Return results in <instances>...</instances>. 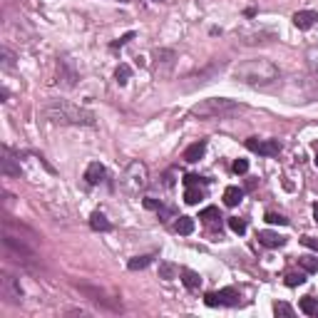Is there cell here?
I'll return each instance as SVG.
<instances>
[{"instance_id":"cell-36","label":"cell","mask_w":318,"mask_h":318,"mask_svg":"<svg viewBox=\"0 0 318 318\" xmlns=\"http://www.w3.org/2000/svg\"><path fill=\"white\" fill-rule=\"evenodd\" d=\"M199 179H202V177H197V174H187L184 184H187V187H197V184H199Z\"/></svg>"},{"instance_id":"cell-1","label":"cell","mask_w":318,"mask_h":318,"mask_svg":"<svg viewBox=\"0 0 318 318\" xmlns=\"http://www.w3.org/2000/svg\"><path fill=\"white\" fill-rule=\"evenodd\" d=\"M234 80H239L244 85H251V87H266V85L279 80V67L266 57L246 60V62L234 67Z\"/></svg>"},{"instance_id":"cell-8","label":"cell","mask_w":318,"mask_h":318,"mask_svg":"<svg viewBox=\"0 0 318 318\" xmlns=\"http://www.w3.org/2000/svg\"><path fill=\"white\" fill-rule=\"evenodd\" d=\"M0 294H2V299H7L10 304H20L22 301V289H20V284L12 279V276H2V284H0Z\"/></svg>"},{"instance_id":"cell-29","label":"cell","mask_w":318,"mask_h":318,"mask_svg":"<svg viewBox=\"0 0 318 318\" xmlns=\"http://www.w3.org/2000/svg\"><path fill=\"white\" fill-rule=\"evenodd\" d=\"M274 314H276V316H294V309H291L289 304L279 301V304H274Z\"/></svg>"},{"instance_id":"cell-14","label":"cell","mask_w":318,"mask_h":318,"mask_svg":"<svg viewBox=\"0 0 318 318\" xmlns=\"http://www.w3.org/2000/svg\"><path fill=\"white\" fill-rule=\"evenodd\" d=\"M204 152H207V142H194L184 149V159L187 162H199L204 157Z\"/></svg>"},{"instance_id":"cell-10","label":"cell","mask_w":318,"mask_h":318,"mask_svg":"<svg viewBox=\"0 0 318 318\" xmlns=\"http://www.w3.org/2000/svg\"><path fill=\"white\" fill-rule=\"evenodd\" d=\"M316 22H318L316 10H299V12H294V25H296L299 30H309V27H314Z\"/></svg>"},{"instance_id":"cell-18","label":"cell","mask_w":318,"mask_h":318,"mask_svg":"<svg viewBox=\"0 0 318 318\" xmlns=\"http://www.w3.org/2000/svg\"><path fill=\"white\" fill-rule=\"evenodd\" d=\"M301 311H304L306 316L318 318V299H314V296H304V299H301Z\"/></svg>"},{"instance_id":"cell-31","label":"cell","mask_w":318,"mask_h":318,"mask_svg":"<svg viewBox=\"0 0 318 318\" xmlns=\"http://www.w3.org/2000/svg\"><path fill=\"white\" fill-rule=\"evenodd\" d=\"M132 37H134V32H132V30H129V32H124V35H122L119 40H114V42H112V50H117V47H122V45H127V42H129Z\"/></svg>"},{"instance_id":"cell-19","label":"cell","mask_w":318,"mask_h":318,"mask_svg":"<svg viewBox=\"0 0 318 318\" xmlns=\"http://www.w3.org/2000/svg\"><path fill=\"white\" fill-rule=\"evenodd\" d=\"M152 259H154L152 254H147V256H134V259H129L127 266H129V271H142V269H147V266L152 264Z\"/></svg>"},{"instance_id":"cell-35","label":"cell","mask_w":318,"mask_h":318,"mask_svg":"<svg viewBox=\"0 0 318 318\" xmlns=\"http://www.w3.org/2000/svg\"><path fill=\"white\" fill-rule=\"evenodd\" d=\"M144 207H147V209H152V212H159L162 202H157V199H152V197H149V199H144Z\"/></svg>"},{"instance_id":"cell-9","label":"cell","mask_w":318,"mask_h":318,"mask_svg":"<svg viewBox=\"0 0 318 318\" xmlns=\"http://www.w3.org/2000/svg\"><path fill=\"white\" fill-rule=\"evenodd\" d=\"M75 82H77V72L67 65V60H60V62H57V85H62V87H75Z\"/></svg>"},{"instance_id":"cell-17","label":"cell","mask_w":318,"mask_h":318,"mask_svg":"<svg viewBox=\"0 0 318 318\" xmlns=\"http://www.w3.org/2000/svg\"><path fill=\"white\" fill-rule=\"evenodd\" d=\"M90 226H92L95 231H109V229H112V224L107 221V216L100 214V212H95V214L90 216Z\"/></svg>"},{"instance_id":"cell-32","label":"cell","mask_w":318,"mask_h":318,"mask_svg":"<svg viewBox=\"0 0 318 318\" xmlns=\"http://www.w3.org/2000/svg\"><path fill=\"white\" fill-rule=\"evenodd\" d=\"M234 172H236V174H246V172H249V162H246V159H236V162H234Z\"/></svg>"},{"instance_id":"cell-27","label":"cell","mask_w":318,"mask_h":318,"mask_svg":"<svg viewBox=\"0 0 318 318\" xmlns=\"http://www.w3.org/2000/svg\"><path fill=\"white\" fill-rule=\"evenodd\" d=\"M199 219H204V221H216V219H221V216H219V209H216V207H207V209H202Z\"/></svg>"},{"instance_id":"cell-4","label":"cell","mask_w":318,"mask_h":318,"mask_svg":"<svg viewBox=\"0 0 318 318\" xmlns=\"http://www.w3.org/2000/svg\"><path fill=\"white\" fill-rule=\"evenodd\" d=\"M149 184V172H147V164L134 159L127 164L124 174H122V189L129 194V197H137L139 192H144Z\"/></svg>"},{"instance_id":"cell-37","label":"cell","mask_w":318,"mask_h":318,"mask_svg":"<svg viewBox=\"0 0 318 318\" xmlns=\"http://www.w3.org/2000/svg\"><path fill=\"white\" fill-rule=\"evenodd\" d=\"M314 221H316V224H318V204H316V207H314Z\"/></svg>"},{"instance_id":"cell-3","label":"cell","mask_w":318,"mask_h":318,"mask_svg":"<svg viewBox=\"0 0 318 318\" xmlns=\"http://www.w3.org/2000/svg\"><path fill=\"white\" fill-rule=\"evenodd\" d=\"M236 109H241V105L236 100H229V97H207V100L197 102L189 109V114L197 117V119H221V117H226V114H231Z\"/></svg>"},{"instance_id":"cell-25","label":"cell","mask_w":318,"mask_h":318,"mask_svg":"<svg viewBox=\"0 0 318 318\" xmlns=\"http://www.w3.org/2000/svg\"><path fill=\"white\" fill-rule=\"evenodd\" d=\"M306 62H309V67H311V72L318 77V47H311L309 52H306Z\"/></svg>"},{"instance_id":"cell-11","label":"cell","mask_w":318,"mask_h":318,"mask_svg":"<svg viewBox=\"0 0 318 318\" xmlns=\"http://www.w3.org/2000/svg\"><path fill=\"white\" fill-rule=\"evenodd\" d=\"M259 244H264L266 249H279L286 244V236H281L276 231H259Z\"/></svg>"},{"instance_id":"cell-6","label":"cell","mask_w":318,"mask_h":318,"mask_svg":"<svg viewBox=\"0 0 318 318\" xmlns=\"http://www.w3.org/2000/svg\"><path fill=\"white\" fill-rule=\"evenodd\" d=\"M239 301H241V296H239L236 289H221V291H212V294L204 296V304L212 306V309H216V306H239Z\"/></svg>"},{"instance_id":"cell-15","label":"cell","mask_w":318,"mask_h":318,"mask_svg":"<svg viewBox=\"0 0 318 318\" xmlns=\"http://www.w3.org/2000/svg\"><path fill=\"white\" fill-rule=\"evenodd\" d=\"M241 199H244V189H239V187L224 189V204L226 207H236V204H241Z\"/></svg>"},{"instance_id":"cell-7","label":"cell","mask_w":318,"mask_h":318,"mask_svg":"<svg viewBox=\"0 0 318 318\" xmlns=\"http://www.w3.org/2000/svg\"><path fill=\"white\" fill-rule=\"evenodd\" d=\"M246 149H251V152H256V154H264V157H279L281 144H279V139H259V137H249V139H246Z\"/></svg>"},{"instance_id":"cell-34","label":"cell","mask_w":318,"mask_h":318,"mask_svg":"<svg viewBox=\"0 0 318 318\" xmlns=\"http://www.w3.org/2000/svg\"><path fill=\"white\" fill-rule=\"evenodd\" d=\"M301 244H304V246H309V249H314V251H318V239H314V236H304V239H301Z\"/></svg>"},{"instance_id":"cell-12","label":"cell","mask_w":318,"mask_h":318,"mask_svg":"<svg viewBox=\"0 0 318 318\" xmlns=\"http://www.w3.org/2000/svg\"><path fill=\"white\" fill-rule=\"evenodd\" d=\"M0 162H2V174H5V177H20V167H17L15 159L10 157V149H7V147L2 149V159H0Z\"/></svg>"},{"instance_id":"cell-38","label":"cell","mask_w":318,"mask_h":318,"mask_svg":"<svg viewBox=\"0 0 318 318\" xmlns=\"http://www.w3.org/2000/svg\"><path fill=\"white\" fill-rule=\"evenodd\" d=\"M314 162H316V167H318V154H316V159H314Z\"/></svg>"},{"instance_id":"cell-13","label":"cell","mask_w":318,"mask_h":318,"mask_svg":"<svg viewBox=\"0 0 318 318\" xmlns=\"http://www.w3.org/2000/svg\"><path fill=\"white\" fill-rule=\"evenodd\" d=\"M85 179H87V184H100V182H105V167H102L100 162H92V164L87 167V172H85Z\"/></svg>"},{"instance_id":"cell-22","label":"cell","mask_w":318,"mask_h":318,"mask_svg":"<svg viewBox=\"0 0 318 318\" xmlns=\"http://www.w3.org/2000/svg\"><path fill=\"white\" fill-rule=\"evenodd\" d=\"M202 199H204V192H202V189L187 187V192H184V202H187V204H199Z\"/></svg>"},{"instance_id":"cell-2","label":"cell","mask_w":318,"mask_h":318,"mask_svg":"<svg viewBox=\"0 0 318 318\" xmlns=\"http://www.w3.org/2000/svg\"><path fill=\"white\" fill-rule=\"evenodd\" d=\"M42 114L55 124H75V127H95L97 124V119L90 109H82V107L62 102V100H50L42 107Z\"/></svg>"},{"instance_id":"cell-30","label":"cell","mask_w":318,"mask_h":318,"mask_svg":"<svg viewBox=\"0 0 318 318\" xmlns=\"http://www.w3.org/2000/svg\"><path fill=\"white\" fill-rule=\"evenodd\" d=\"M304 281V274H286V286H301Z\"/></svg>"},{"instance_id":"cell-21","label":"cell","mask_w":318,"mask_h":318,"mask_svg":"<svg viewBox=\"0 0 318 318\" xmlns=\"http://www.w3.org/2000/svg\"><path fill=\"white\" fill-rule=\"evenodd\" d=\"M177 231H179L182 236H189V234L194 231V219H192V216H179V219H177Z\"/></svg>"},{"instance_id":"cell-24","label":"cell","mask_w":318,"mask_h":318,"mask_svg":"<svg viewBox=\"0 0 318 318\" xmlns=\"http://www.w3.org/2000/svg\"><path fill=\"white\" fill-rule=\"evenodd\" d=\"M299 264H301L304 271H309V274H316L318 271V259H314V256H301Z\"/></svg>"},{"instance_id":"cell-33","label":"cell","mask_w":318,"mask_h":318,"mask_svg":"<svg viewBox=\"0 0 318 318\" xmlns=\"http://www.w3.org/2000/svg\"><path fill=\"white\" fill-rule=\"evenodd\" d=\"M2 57H5V60H2V62H5V67H12V62H15V55H12L7 47H2Z\"/></svg>"},{"instance_id":"cell-26","label":"cell","mask_w":318,"mask_h":318,"mask_svg":"<svg viewBox=\"0 0 318 318\" xmlns=\"http://www.w3.org/2000/svg\"><path fill=\"white\" fill-rule=\"evenodd\" d=\"M229 229H231L234 234H246V221L239 219V216H231V219H229Z\"/></svg>"},{"instance_id":"cell-23","label":"cell","mask_w":318,"mask_h":318,"mask_svg":"<svg viewBox=\"0 0 318 318\" xmlns=\"http://www.w3.org/2000/svg\"><path fill=\"white\" fill-rule=\"evenodd\" d=\"M129 75H132L129 65H119V67H117V72H114V80H117V85H127Z\"/></svg>"},{"instance_id":"cell-20","label":"cell","mask_w":318,"mask_h":318,"mask_svg":"<svg viewBox=\"0 0 318 318\" xmlns=\"http://www.w3.org/2000/svg\"><path fill=\"white\" fill-rule=\"evenodd\" d=\"M177 274H179V269H177L174 264H169V261H162V264H159V279L172 281V279H177Z\"/></svg>"},{"instance_id":"cell-5","label":"cell","mask_w":318,"mask_h":318,"mask_svg":"<svg viewBox=\"0 0 318 318\" xmlns=\"http://www.w3.org/2000/svg\"><path fill=\"white\" fill-rule=\"evenodd\" d=\"M2 246H5L10 254H15L17 261H22L25 266H32V261H35V251H32L22 239H15L7 229H5V234H2Z\"/></svg>"},{"instance_id":"cell-39","label":"cell","mask_w":318,"mask_h":318,"mask_svg":"<svg viewBox=\"0 0 318 318\" xmlns=\"http://www.w3.org/2000/svg\"><path fill=\"white\" fill-rule=\"evenodd\" d=\"M117 2H127V0H117Z\"/></svg>"},{"instance_id":"cell-16","label":"cell","mask_w":318,"mask_h":318,"mask_svg":"<svg viewBox=\"0 0 318 318\" xmlns=\"http://www.w3.org/2000/svg\"><path fill=\"white\" fill-rule=\"evenodd\" d=\"M182 281H184V286H187L189 291H197V289L202 286L199 274H197V271H192V269H182Z\"/></svg>"},{"instance_id":"cell-28","label":"cell","mask_w":318,"mask_h":318,"mask_svg":"<svg viewBox=\"0 0 318 318\" xmlns=\"http://www.w3.org/2000/svg\"><path fill=\"white\" fill-rule=\"evenodd\" d=\"M266 221L269 224H279V226H286L289 224V219L284 214H276V212H266Z\"/></svg>"}]
</instances>
